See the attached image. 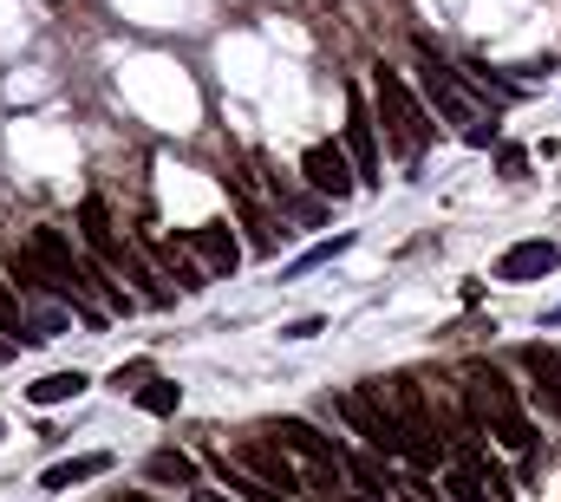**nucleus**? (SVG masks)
Segmentation results:
<instances>
[{
  "label": "nucleus",
  "instance_id": "27",
  "mask_svg": "<svg viewBox=\"0 0 561 502\" xmlns=\"http://www.w3.org/2000/svg\"><path fill=\"white\" fill-rule=\"evenodd\" d=\"M0 437H7V424H0Z\"/></svg>",
  "mask_w": 561,
  "mask_h": 502
},
{
  "label": "nucleus",
  "instance_id": "7",
  "mask_svg": "<svg viewBox=\"0 0 561 502\" xmlns=\"http://www.w3.org/2000/svg\"><path fill=\"white\" fill-rule=\"evenodd\" d=\"M346 157H353V170H359L366 190L386 183V176H379V125H373V112H366L359 92H346Z\"/></svg>",
  "mask_w": 561,
  "mask_h": 502
},
{
  "label": "nucleus",
  "instance_id": "1",
  "mask_svg": "<svg viewBox=\"0 0 561 502\" xmlns=\"http://www.w3.org/2000/svg\"><path fill=\"white\" fill-rule=\"evenodd\" d=\"M463 378H470L463 391H470V411H477V424H483V431H490L503 450H523V457H529V450H536V424L523 418V398H516V385L496 373L490 360H470V366H463Z\"/></svg>",
  "mask_w": 561,
  "mask_h": 502
},
{
  "label": "nucleus",
  "instance_id": "12",
  "mask_svg": "<svg viewBox=\"0 0 561 502\" xmlns=\"http://www.w3.org/2000/svg\"><path fill=\"white\" fill-rule=\"evenodd\" d=\"M183 249L203 254V267H209V274H229V267L242 261V242H236L229 229H216V223H209V229H190V236H183Z\"/></svg>",
  "mask_w": 561,
  "mask_h": 502
},
{
  "label": "nucleus",
  "instance_id": "21",
  "mask_svg": "<svg viewBox=\"0 0 561 502\" xmlns=\"http://www.w3.org/2000/svg\"><path fill=\"white\" fill-rule=\"evenodd\" d=\"M477 490H483L477 477H450V502H483V497H477Z\"/></svg>",
  "mask_w": 561,
  "mask_h": 502
},
{
  "label": "nucleus",
  "instance_id": "10",
  "mask_svg": "<svg viewBox=\"0 0 561 502\" xmlns=\"http://www.w3.org/2000/svg\"><path fill=\"white\" fill-rule=\"evenodd\" d=\"M561 267V242H516L496 261V281H542Z\"/></svg>",
  "mask_w": 561,
  "mask_h": 502
},
{
  "label": "nucleus",
  "instance_id": "11",
  "mask_svg": "<svg viewBox=\"0 0 561 502\" xmlns=\"http://www.w3.org/2000/svg\"><path fill=\"white\" fill-rule=\"evenodd\" d=\"M346 477L359 483V497H366V502H392V497H399V477H392V464H386L379 450L346 457Z\"/></svg>",
  "mask_w": 561,
  "mask_h": 502
},
{
  "label": "nucleus",
  "instance_id": "17",
  "mask_svg": "<svg viewBox=\"0 0 561 502\" xmlns=\"http://www.w3.org/2000/svg\"><path fill=\"white\" fill-rule=\"evenodd\" d=\"M0 333H7L13 346H20V340L33 346V320H26V300H20V287H13V281H0Z\"/></svg>",
  "mask_w": 561,
  "mask_h": 502
},
{
  "label": "nucleus",
  "instance_id": "5",
  "mask_svg": "<svg viewBox=\"0 0 561 502\" xmlns=\"http://www.w3.org/2000/svg\"><path fill=\"white\" fill-rule=\"evenodd\" d=\"M268 437H280L287 457H307V464H313V490H333V483L346 477V450H340L333 437H320L307 418H275Z\"/></svg>",
  "mask_w": 561,
  "mask_h": 502
},
{
  "label": "nucleus",
  "instance_id": "16",
  "mask_svg": "<svg viewBox=\"0 0 561 502\" xmlns=\"http://www.w3.org/2000/svg\"><path fill=\"white\" fill-rule=\"evenodd\" d=\"M523 366L542 378V385H536V391H542V404H556V411H561V353H556V346H529V353H523Z\"/></svg>",
  "mask_w": 561,
  "mask_h": 502
},
{
  "label": "nucleus",
  "instance_id": "18",
  "mask_svg": "<svg viewBox=\"0 0 561 502\" xmlns=\"http://www.w3.org/2000/svg\"><path fill=\"white\" fill-rule=\"evenodd\" d=\"M138 404L150 411V418H170V411L183 404V385H176V378H150V385L138 391Z\"/></svg>",
  "mask_w": 561,
  "mask_h": 502
},
{
  "label": "nucleus",
  "instance_id": "20",
  "mask_svg": "<svg viewBox=\"0 0 561 502\" xmlns=\"http://www.w3.org/2000/svg\"><path fill=\"white\" fill-rule=\"evenodd\" d=\"M150 360H131V366H118V373H112V385H118V391H144V385H150Z\"/></svg>",
  "mask_w": 561,
  "mask_h": 502
},
{
  "label": "nucleus",
  "instance_id": "3",
  "mask_svg": "<svg viewBox=\"0 0 561 502\" xmlns=\"http://www.w3.org/2000/svg\"><path fill=\"white\" fill-rule=\"evenodd\" d=\"M333 411L379 450V457H399L405 450V424L392 418V404H386V391H379V378L373 385H359V391H346V398H333Z\"/></svg>",
  "mask_w": 561,
  "mask_h": 502
},
{
  "label": "nucleus",
  "instance_id": "14",
  "mask_svg": "<svg viewBox=\"0 0 561 502\" xmlns=\"http://www.w3.org/2000/svg\"><path fill=\"white\" fill-rule=\"evenodd\" d=\"M144 477L163 483V490H190V483H196V457H183V450H150V457H144Z\"/></svg>",
  "mask_w": 561,
  "mask_h": 502
},
{
  "label": "nucleus",
  "instance_id": "2",
  "mask_svg": "<svg viewBox=\"0 0 561 502\" xmlns=\"http://www.w3.org/2000/svg\"><path fill=\"white\" fill-rule=\"evenodd\" d=\"M373 99H379L386 150H392V157H405V163H419L437 125H431V112L419 105V92L405 85V72H392V66H373Z\"/></svg>",
  "mask_w": 561,
  "mask_h": 502
},
{
  "label": "nucleus",
  "instance_id": "23",
  "mask_svg": "<svg viewBox=\"0 0 561 502\" xmlns=\"http://www.w3.org/2000/svg\"><path fill=\"white\" fill-rule=\"evenodd\" d=\"M112 502H157V497H144V490H118Z\"/></svg>",
  "mask_w": 561,
  "mask_h": 502
},
{
  "label": "nucleus",
  "instance_id": "24",
  "mask_svg": "<svg viewBox=\"0 0 561 502\" xmlns=\"http://www.w3.org/2000/svg\"><path fill=\"white\" fill-rule=\"evenodd\" d=\"M549 327H561V307H556V313H549Z\"/></svg>",
  "mask_w": 561,
  "mask_h": 502
},
{
  "label": "nucleus",
  "instance_id": "19",
  "mask_svg": "<svg viewBox=\"0 0 561 502\" xmlns=\"http://www.w3.org/2000/svg\"><path fill=\"white\" fill-rule=\"evenodd\" d=\"M353 249V236H333V242H313V249L300 254V261H294V267H287V274H307V267H327V261H333V254H346Z\"/></svg>",
  "mask_w": 561,
  "mask_h": 502
},
{
  "label": "nucleus",
  "instance_id": "9",
  "mask_svg": "<svg viewBox=\"0 0 561 502\" xmlns=\"http://www.w3.org/2000/svg\"><path fill=\"white\" fill-rule=\"evenodd\" d=\"M79 236H85V249L99 254V261H105V267H125V242H118V229H112V209H105V203H99V196H85V203H79Z\"/></svg>",
  "mask_w": 561,
  "mask_h": 502
},
{
  "label": "nucleus",
  "instance_id": "25",
  "mask_svg": "<svg viewBox=\"0 0 561 502\" xmlns=\"http://www.w3.org/2000/svg\"><path fill=\"white\" fill-rule=\"evenodd\" d=\"M399 502H419V497H399Z\"/></svg>",
  "mask_w": 561,
  "mask_h": 502
},
{
  "label": "nucleus",
  "instance_id": "6",
  "mask_svg": "<svg viewBox=\"0 0 561 502\" xmlns=\"http://www.w3.org/2000/svg\"><path fill=\"white\" fill-rule=\"evenodd\" d=\"M300 176H307L320 196H333V203H346V196L359 190V170H353L346 144H307V157H300Z\"/></svg>",
  "mask_w": 561,
  "mask_h": 502
},
{
  "label": "nucleus",
  "instance_id": "26",
  "mask_svg": "<svg viewBox=\"0 0 561 502\" xmlns=\"http://www.w3.org/2000/svg\"><path fill=\"white\" fill-rule=\"evenodd\" d=\"M346 502H366V497H346Z\"/></svg>",
  "mask_w": 561,
  "mask_h": 502
},
{
  "label": "nucleus",
  "instance_id": "4",
  "mask_svg": "<svg viewBox=\"0 0 561 502\" xmlns=\"http://www.w3.org/2000/svg\"><path fill=\"white\" fill-rule=\"evenodd\" d=\"M419 85H424V99H431V112H437L444 125H457L463 137L483 125V118H477V105H470V92H463V72H457V66H444V59L431 53V39H419Z\"/></svg>",
  "mask_w": 561,
  "mask_h": 502
},
{
  "label": "nucleus",
  "instance_id": "15",
  "mask_svg": "<svg viewBox=\"0 0 561 502\" xmlns=\"http://www.w3.org/2000/svg\"><path fill=\"white\" fill-rule=\"evenodd\" d=\"M85 385H92V378L72 366V373H46V378H33V385H26V398H33V404H72V398H79Z\"/></svg>",
  "mask_w": 561,
  "mask_h": 502
},
{
  "label": "nucleus",
  "instance_id": "13",
  "mask_svg": "<svg viewBox=\"0 0 561 502\" xmlns=\"http://www.w3.org/2000/svg\"><path fill=\"white\" fill-rule=\"evenodd\" d=\"M112 470V450H85V457H66V464H53L46 477H39V490H72V483H92V477H105Z\"/></svg>",
  "mask_w": 561,
  "mask_h": 502
},
{
  "label": "nucleus",
  "instance_id": "8",
  "mask_svg": "<svg viewBox=\"0 0 561 502\" xmlns=\"http://www.w3.org/2000/svg\"><path fill=\"white\" fill-rule=\"evenodd\" d=\"M236 464H242L255 483H268V490H300V477H294L287 450L268 444V437H242V444H236Z\"/></svg>",
  "mask_w": 561,
  "mask_h": 502
},
{
  "label": "nucleus",
  "instance_id": "22",
  "mask_svg": "<svg viewBox=\"0 0 561 502\" xmlns=\"http://www.w3.org/2000/svg\"><path fill=\"white\" fill-rule=\"evenodd\" d=\"M313 333H320V320H313V313H307V320H287V327H280V340H313Z\"/></svg>",
  "mask_w": 561,
  "mask_h": 502
}]
</instances>
